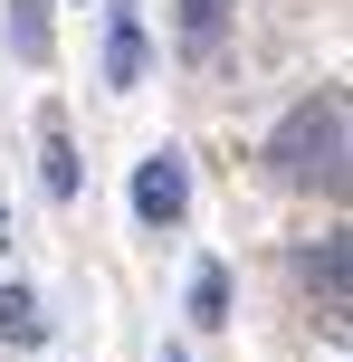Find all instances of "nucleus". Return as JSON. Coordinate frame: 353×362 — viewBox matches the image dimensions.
Segmentation results:
<instances>
[{"mask_svg":"<svg viewBox=\"0 0 353 362\" xmlns=\"http://www.w3.org/2000/svg\"><path fill=\"white\" fill-rule=\"evenodd\" d=\"M267 163H277L287 181H325V191H335V181H344V95L287 105V124L267 134Z\"/></svg>","mask_w":353,"mask_h":362,"instance_id":"1","label":"nucleus"},{"mask_svg":"<svg viewBox=\"0 0 353 362\" xmlns=\"http://www.w3.org/2000/svg\"><path fill=\"white\" fill-rule=\"evenodd\" d=\"M182 210H191V163L182 153H144V163H134V219L172 229Z\"/></svg>","mask_w":353,"mask_h":362,"instance_id":"2","label":"nucleus"},{"mask_svg":"<svg viewBox=\"0 0 353 362\" xmlns=\"http://www.w3.org/2000/svg\"><path fill=\"white\" fill-rule=\"evenodd\" d=\"M0 344H48V315L29 286H0Z\"/></svg>","mask_w":353,"mask_h":362,"instance_id":"3","label":"nucleus"},{"mask_svg":"<svg viewBox=\"0 0 353 362\" xmlns=\"http://www.w3.org/2000/svg\"><path fill=\"white\" fill-rule=\"evenodd\" d=\"M144 76V29H134V10H115V38H105V86H134Z\"/></svg>","mask_w":353,"mask_h":362,"instance_id":"4","label":"nucleus"},{"mask_svg":"<svg viewBox=\"0 0 353 362\" xmlns=\"http://www.w3.org/2000/svg\"><path fill=\"white\" fill-rule=\"evenodd\" d=\"M10 48L29 57V67L48 57V0H10Z\"/></svg>","mask_w":353,"mask_h":362,"instance_id":"5","label":"nucleus"},{"mask_svg":"<svg viewBox=\"0 0 353 362\" xmlns=\"http://www.w3.org/2000/svg\"><path fill=\"white\" fill-rule=\"evenodd\" d=\"M191 325H229V276H220V267L191 276Z\"/></svg>","mask_w":353,"mask_h":362,"instance_id":"6","label":"nucleus"},{"mask_svg":"<svg viewBox=\"0 0 353 362\" xmlns=\"http://www.w3.org/2000/svg\"><path fill=\"white\" fill-rule=\"evenodd\" d=\"M48 191L76 200V153H67V124H57V115H48Z\"/></svg>","mask_w":353,"mask_h":362,"instance_id":"7","label":"nucleus"},{"mask_svg":"<svg viewBox=\"0 0 353 362\" xmlns=\"http://www.w3.org/2000/svg\"><path fill=\"white\" fill-rule=\"evenodd\" d=\"M229 10H239V0H182V29H191V38H210Z\"/></svg>","mask_w":353,"mask_h":362,"instance_id":"8","label":"nucleus"},{"mask_svg":"<svg viewBox=\"0 0 353 362\" xmlns=\"http://www.w3.org/2000/svg\"><path fill=\"white\" fill-rule=\"evenodd\" d=\"M0 257H10V210H0Z\"/></svg>","mask_w":353,"mask_h":362,"instance_id":"9","label":"nucleus"},{"mask_svg":"<svg viewBox=\"0 0 353 362\" xmlns=\"http://www.w3.org/2000/svg\"><path fill=\"white\" fill-rule=\"evenodd\" d=\"M163 362H182V353H163Z\"/></svg>","mask_w":353,"mask_h":362,"instance_id":"10","label":"nucleus"}]
</instances>
